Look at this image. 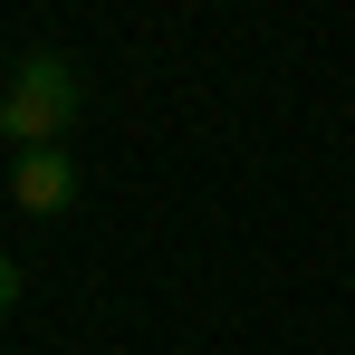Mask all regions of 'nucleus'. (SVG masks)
Instances as JSON below:
<instances>
[{
	"label": "nucleus",
	"mask_w": 355,
	"mask_h": 355,
	"mask_svg": "<svg viewBox=\"0 0 355 355\" xmlns=\"http://www.w3.org/2000/svg\"><path fill=\"white\" fill-rule=\"evenodd\" d=\"M10 297H19V269H10V259H0V307H10Z\"/></svg>",
	"instance_id": "3"
},
{
	"label": "nucleus",
	"mask_w": 355,
	"mask_h": 355,
	"mask_svg": "<svg viewBox=\"0 0 355 355\" xmlns=\"http://www.w3.org/2000/svg\"><path fill=\"white\" fill-rule=\"evenodd\" d=\"M67 125H77V67L67 58H19V77L0 87V135L19 144V154H49Z\"/></svg>",
	"instance_id": "1"
},
{
	"label": "nucleus",
	"mask_w": 355,
	"mask_h": 355,
	"mask_svg": "<svg viewBox=\"0 0 355 355\" xmlns=\"http://www.w3.org/2000/svg\"><path fill=\"white\" fill-rule=\"evenodd\" d=\"M10 192H19V211H67L77 202V154H58V144L49 154H19L10 164Z\"/></svg>",
	"instance_id": "2"
}]
</instances>
